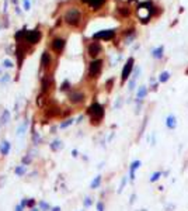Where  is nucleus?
<instances>
[{
    "mask_svg": "<svg viewBox=\"0 0 188 211\" xmlns=\"http://www.w3.org/2000/svg\"><path fill=\"white\" fill-rule=\"evenodd\" d=\"M65 23L72 25V27H77L80 24V20H82V13L77 7H69L63 16Z\"/></svg>",
    "mask_w": 188,
    "mask_h": 211,
    "instance_id": "obj_1",
    "label": "nucleus"
},
{
    "mask_svg": "<svg viewBox=\"0 0 188 211\" xmlns=\"http://www.w3.org/2000/svg\"><path fill=\"white\" fill-rule=\"evenodd\" d=\"M87 113L91 115V121H93V123H94V121H96V123H100L104 117V107L100 103H93V104L88 107Z\"/></svg>",
    "mask_w": 188,
    "mask_h": 211,
    "instance_id": "obj_2",
    "label": "nucleus"
},
{
    "mask_svg": "<svg viewBox=\"0 0 188 211\" xmlns=\"http://www.w3.org/2000/svg\"><path fill=\"white\" fill-rule=\"evenodd\" d=\"M41 37H42V34L39 31V28L35 27L34 30L27 31V35H25V40H24V41H27V42L31 44V45H35V44H38V42L41 41Z\"/></svg>",
    "mask_w": 188,
    "mask_h": 211,
    "instance_id": "obj_3",
    "label": "nucleus"
},
{
    "mask_svg": "<svg viewBox=\"0 0 188 211\" xmlns=\"http://www.w3.org/2000/svg\"><path fill=\"white\" fill-rule=\"evenodd\" d=\"M103 68V61L101 59H94L90 62V66H88V76L90 78H97V75L100 73Z\"/></svg>",
    "mask_w": 188,
    "mask_h": 211,
    "instance_id": "obj_4",
    "label": "nucleus"
},
{
    "mask_svg": "<svg viewBox=\"0 0 188 211\" xmlns=\"http://www.w3.org/2000/svg\"><path fill=\"white\" fill-rule=\"evenodd\" d=\"M65 45H66V40L65 38H60V37H56V38H53L51 42V47L52 49L56 52V54H60L63 48H65Z\"/></svg>",
    "mask_w": 188,
    "mask_h": 211,
    "instance_id": "obj_5",
    "label": "nucleus"
},
{
    "mask_svg": "<svg viewBox=\"0 0 188 211\" xmlns=\"http://www.w3.org/2000/svg\"><path fill=\"white\" fill-rule=\"evenodd\" d=\"M69 101L72 103V104H80V103H83L84 101V93H82V92H77V90H73V92H70L69 93Z\"/></svg>",
    "mask_w": 188,
    "mask_h": 211,
    "instance_id": "obj_6",
    "label": "nucleus"
},
{
    "mask_svg": "<svg viewBox=\"0 0 188 211\" xmlns=\"http://www.w3.org/2000/svg\"><path fill=\"white\" fill-rule=\"evenodd\" d=\"M114 35H115L114 30H101L98 33L93 34V38L94 40H105V41H108V40H112Z\"/></svg>",
    "mask_w": 188,
    "mask_h": 211,
    "instance_id": "obj_7",
    "label": "nucleus"
},
{
    "mask_svg": "<svg viewBox=\"0 0 188 211\" xmlns=\"http://www.w3.org/2000/svg\"><path fill=\"white\" fill-rule=\"evenodd\" d=\"M132 68H134V58H129L128 62L124 66V69H122V82H125L129 78V75L132 72Z\"/></svg>",
    "mask_w": 188,
    "mask_h": 211,
    "instance_id": "obj_8",
    "label": "nucleus"
},
{
    "mask_svg": "<svg viewBox=\"0 0 188 211\" xmlns=\"http://www.w3.org/2000/svg\"><path fill=\"white\" fill-rule=\"evenodd\" d=\"M101 45H100V42H91L90 45H88V48H87V52H88V55L91 56V58H96L100 52H101Z\"/></svg>",
    "mask_w": 188,
    "mask_h": 211,
    "instance_id": "obj_9",
    "label": "nucleus"
},
{
    "mask_svg": "<svg viewBox=\"0 0 188 211\" xmlns=\"http://www.w3.org/2000/svg\"><path fill=\"white\" fill-rule=\"evenodd\" d=\"M52 64V58L51 55H49V52L48 51H44L42 52V56H41V68H44V69H47V68H49Z\"/></svg>",
    "mask_w": 188,
    "mask_h": 211,
    "instance_id": "obj_10",
    "label": "nucleus"
},
{
    "mask_svg": "<svg viewBox=\"0 0 188 211\" xmlns=\"http://www.w3.org/2000/svg\"><path fill=\"white\" fill-rule=\"evenodd\" d=\"M25 52H27V51H25V48H24L23 45H18L17 48H16V54H14V55L18 58V66H21V64H23V56L27 55Z\"/></svg>",
    "mask_w": 188,
    "mask_h": 211,
    "instance_id": "obj_11",
    "label": "nucleus"
},
{
    "mask_svg": "<svg viewBox=\"0 0 188 211\" xmlns=\"http://www.w3.org/2000/svg\"><path fill=\"white\" fill-rule=\"evenodd\" d=\"M10 149H11L10 142L9 141H3L1 145H0V153H1V156H7L10 153Z\"/></svg>",
    "mask_w": 188,
    "mask_h": 211,
    "instance_id": "obj_12",
    "label": "nucleus"
},
{
    "mask_svg": "<svg viewBox=\"0 0 188 211\" xmlns=\"http://www.w3.org/2000/svg\"><path fill=\"white\" fill-rule=\"evenodd\" d=\"M27 31H28V30H27V27L24 25L21 30H18L17 33L14 34V40L18 41V42H20V41H24V40H25V35H27Z\"/></svg>",
    "mask_w": 188,
    "mask_h": 211,
    "instance_id": "obj_13",
    "label": "nucleus"
},
{
    "mask_svg": "<svg viewBox=\"0 0 188 211\" xmlns=\"http://www.w3.org/2000/svg\"><path fill=\"white\" fill-rule=\"evenodd\" d=\"M82 1L87 3L91 9H100L104 3H105V0H82Z\"/></svg>",
    "mask_w": 188,
    "mask_h": 211,
    "instance_id": "obj_14",
    "label": "nucleus"
},
{
    "mask_svg": "<svg viewBox=\"0 0 188 211\" xmlns=\"http://www.w3.org/2000/svg\"><path fill=\"white\" fill-rule=\"evenodd\" d=\"M51 80H49V76H45V78H42V80H41V87H42V93H47L51 87Z\"/></svg>",
    "mask_w": 188,
    "mask_h": 211,
    "instance_id": "obj_15",
    "label": "nucleus"
},
{
    "mask_svg": "<svg viewBox=\"0 0 188 211\" xmlns=\"http://www.w3.org/2000/svg\"><path fill=\"white\" fill-rule=\"evenodd\" d=\"M49 148H51V151L56 152V151H59V149L63 148V142H62L60 139H55L52 144H49Z\"/></svg>",
    "mask_w": 188,
    "mask_h": 211,
    "instance_id": "obj_16",
    "label": "nucleus"
},
{
    "mask_svg": "<svg viewBox=\"0 0 188 211\" xmlns=\"http://www.w3.org/2000/svg\"><path fill=\"white\" fill-rule=\"evenodd\" d=\"M9 121H10V111H9V110H4V111L1 113L0 123H1V124H7Z\"/></svg>",
    "mask_w": 188,
    "mask_h": 211,
    "instance_id": "obj_17",
    "label": "nucleus"
},
{
    "mask_svg": "<svg viewBox=\"0 0 188 211\" xmlns=\"http://www.w3.org/2000/svg\"><path fill=\"white\" fill-rule=\"evenodd\" d=\"M73 123H74L73 118H66L65 121H62V123L59 124V130H65V128H68L69 125H72Z\"/></svg>",
    "mask_w": 188,
    "mask_h": 211,
    "instance_id": "obj_18",
    "label": "nucleus"
},
{
    "mask_svg": "<svg viewBox=\"0 0 188 211\" xmlns=\"http://www.w3.org/2000/svg\"><path fill=\"white\" fill-rule=\"evenodd\" d=\"M14 173H16L17 176H24V175H25V165L17 166V167L14 169Z\"/></svg>",
    "mask_w": 188,
    "mask_h": 211,
    "instance_id": "obj_19",
    "label": "nucleus"
},
{
    "mask_svg": "<svg viewBox=\"0 0 188 211\" xmlns=\"http://www.w3.org/2000/svg\"><path fill=\"white\" fill-rule=\"evenodd\" d=\"M139 166H140V162H139V161H135V162L131 165V179H134V176H135V170H136Z\"/></svg>",
    "mask_w": 188,
    "mask_h": 211,
    "instance_id": "obj_20",
    "label": "nucleus"
},
{
    "mask_svg": "<svg viewBox=\"0 0 188 211\" xmlns=\"http://www.w3.org/2000/svg\"><path fill=\"white\" fill-rule=\"evenodd\" d=\"M38 206H39V210H41V211H49V210H52L51 207H49V204H48L47 201H39V203H38Z\"/></svg>",
    "mask_w": 188,
    "mask_h": 211,
    "instance_id": "obj_21",
    "label": "nucleus"
},
{
    "mask_svg": "<svg viewBox=\"0 0 188 211\" xmlns=\"http://www.w3.org/2000/svg\"><path fill=\"white\" fill-rule=\"evenodd\" d=\"M146 93H147L146 87H145V86H142V87L139 89V92H138V100H142L143 97H146Z\"/></svg>",
    "mask_w": 188,
    "mask_h": 211,
    "instance_id": "obj_22",
    "label": "nucleus"
},
{
    "mask_svg": "<svg viewBox=\"0 0 188 211\" xmlns=\"http://www.w3.org/2000/svg\"><path fill=\"white\" fill-rule=\"evenodd\" d=\"M166 124H167V127H169L170 130H173V128L175 127V118H174L173 115H170V117L167 118V121H166Z\"/></svg>",
    "mask_w": 188,
    "mask_h": 211,
    "instance_id": "obj_23",
    "label": "nucleus"
},
{
    "mask_svg": "<svg viewBox=\"0 0 188 211\" xmlns=\"http://www.w3.org/2000/svg\"><path fill=\"white\" fill-rule=\"evenodd\" d=\"M100 183H101V176H97V178L91 182V186H90V187H91V189H97V187L100 186Z\"/></svg>",
    "mask_w": 188,
    "mask_h": 211,
    "instance_id": "obj_24",
    "label": "nucleus"
},
{
    "mask_svg": "<svg viewBox=\"0 0 188 211\" xmlns=\"http://www.w3.org/2000/svg\"><path fill=\"white\" fill-rule=\"evenodd\" d=\"M163 51H164V48H163V47H159L157 49H153V56H154V58H161V55H163Z\"/></svg>",
    "mask_w": 188,
    "mask_h": 211,
    "instance_id": "obj_25",
    "label": "nucleus"
},
{
    "mask_svg": "<svg viewBox=\"0 0 188 211\" xmlns=\"http://www.w3.org/2000/svg\"><path fill=\"white\" fill-rule=\"evenodd\" d=\"M27 125H28V121H25V123H23V124H21V125H20V127H18V135H23V134H24V132H25V131H27Z\"/></svg>",
    "mask_w": 188,
    "mask_h": 211,
    "instance_id": "obj_26",
    "label": "nucleus"
},
{
    "mask_svg": "<svg viewBox=\"0 0 188 211\" xmlns=\"http://www.w3.org/2000/svg\"><path fill=\"white\" fill-rule=\"evenodd\" d=\"M1 66H4V68H7V69H11L14 64L10 61V59H3V62H1Z\"/></svg>",
    "mask_w": 188,
    "mask_h": 211,
    "instance_id": "obj_27",
    "label": "nucleus"
},
{
    "mask_svg": "<svg viewBox=\"0 0 188 211\" xmlns=\"http://www.w3.org/2000/svg\"><path fill=\"white\" fill-rule=\"evenodd\" d=\"M69 89H70V83H69V80H65L62 84H60V87H59L60 92H66V90H69Z\"/></svg>",
    "mask_w": 188,
    "mask_h": 211,
    "instance_id": "obj_28",
    "label": "nucleus"
},
{
    "mask_svg": "<svg viewBox=\"0 0 188 211\" xmlns=\"http://www.w3.org/2000/svg\"><path fill=\"white\" fill-rule=\"evenodd\" d=\"M9 82H10V75H7V73L3 75V76L0 78V84H1V86H3V84H7Z\"/></svg>",
    "mask_w": 188,
    "mask_h": 211,
    "instance_id": "obj_29",
    "label": "nucleus"
},
{
    "mask_svg": "<svg viewBox=\"0 0 188 211\" xmlns=\"http://www.w3.org/2000/svg\"><path fill=\"white\" fill-rule=\"evenodd\" d=\"M23 9L25 11H30L31 10V1L30 0H23Z\"/></svg>",
    "mask_w": 188,
    "mask_h": 211,
    "instance_id": "obj_30",
    "label": "nucleus"
},
{
    "mask_svg": "<svg viewBox=\"0 0 188 211\" xmlns=\"http://www.w3.org/2000/svg\"><path fill=\"white\" fill-rule=\"evenodd\" d=\"M120 13L122 14V16H129V9H126V7H121L120 9Z\"/></svg>",
    "mask_w": 188,
    "mask_h": 211,
    "instance_id": "obj_31",
    "label": "nucleus"
},
{
    "mask_svg": "<svg viewBox=\"0 0 188 211\" xmlns=\"http://www.w3.org/2000/svg\"><path fill=\"white\" fill-rule=\"evenodd\" d=\"M169 79V73L167 72H163L161 75H160V82H166Z\"/></svg>",
    "mask_w": 188,
    "mask_h": 211,
    "instance_id": "obj_32",
    "label": "nucleus"
},
{
    "mask_svg": "<svg viewBox=\"0 0 188 211\" xmlns=\"http://www.w3.org/2000/svg\"><path fill=\"white\" fill-rule=\"evenodd\" d=\"M23 163H24V165H25V163H27V165L31 163V158H30V156H24V158H23Z\"/></svg>",
    "mask_w": 188,
    "mask_h": 211,
    "instance_id": "obj_33",
    "label": "nucleus"
},
{
    "mask_svg": "<svg viewBox=\"0 0 188 211\" xmlns=\"http://www.w3.org/2000/svg\"><path fill=\"white\" fill-rule=\"evenodd\" d=\"M159 176H160V173H154L153 176H152V179H150V182H156L159 179Z\"/></svg>",
    "mask_w": 188,
    "mask_h": 211,
    "instance_id": "obj_34",
    "label": "nucleus"
},
{
    "mask_svg": "<svg viewBox=\"0 0 188 211\" xmlns=\"http://www.w3.org/2000/svg\"><path fill=\"white\" fill-rule=\"evenodd\" d=\"M97 208H98V211H104L103 203H97Z\"/></svg>",
    "mask_w": 188,
    "mask_h": 211,
    "instance_id": "obj_35",
    "label": "nucleus"
},
{
    "mask_svg": "<svg viewBox=\"0 0 188 211\" xmlns=\"http://www.w3.org/2000/svg\"><path fill=\"white\" fill-rule=\"evenodd\" d=\"M90 204H91V201H90V198L87 197V198H86V201H84V206H86V207H88Z\"/></svg>",
    "mask_w": 188,
    "mask_h": 211,
    "instance_id": "obj_36",
    "label": "nucleus"
},
{
    "mask_svg": "<svg viewBox=\"0 0 188 211\" xmlns=\"http://www.w3.org/2000/svg\"><path fill=\"white\" fill-rule=\"evenodd\" d=\"M24 210V207L21 206V204H17V207H16V211H23Z\"/></svg>",
    "mask_w": 188,
    "mask_h": 211,
    "instance_id": "obj_37",
    "label": "nucleus"
},
{
    "mask_svg": "<svg viewBox=\"0 0 188 211\" xmlns=\"http://www.w3.org/2000/svg\"><path fill=\"white\" fill-rule=\"evenodd\" d=\"M16 13H17L18 16L21 14V10H20V7H17V6H16Z\"/></svg>",
    "mask_w": 188,
    "mask_h": 211,
    "instance_id": "obj_38",
    "label": "nucleus"
},
{
    "mask_svg": "<svg viewBox=\"0 0 188 211\" xmlns=\"http://www.w3.org/2000/svg\"><path fill=\"white\" fill-rule=\"evenodd\" d=\"M52 211H62V210H60V207H53Z\"/></svg>",
    "mask_w": 188,
    "mask_h": 211,
    "instance_id": "obj_39",
    "label": "nucleus"
},
{
    "mask_svg": "<svg viewBox=\"0 0 188 211\" xmlns=\"http://www.w3.org/2000/svg\"><path fill=\"white\" fill-rule=\"evenodd\" d=\"M31 211H41V210H39V207H38V208H31Z\"/></svg>",
    "mask_w": 188,
    "mask_h": 211,
    "instance_id": "obj_40",
    "label": "nucleus"
},
{
    "mask_svg": "<svg viewBox=\"0 0 188 211\" xmlns=\"http://www.w3.org/2000/svg\"><path fill=\"white\" fill-rule=\"evenodd\" d=\"M11 1H13V4H16V6H17V0H11Z\"/></svg>",
    "mask_w": 188,
    "mask_h": 211,
    "instance_id": "obj_41",
    "label": "nucleus"
}]
</instances>
